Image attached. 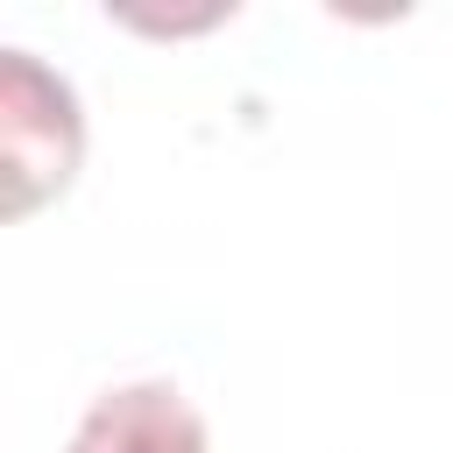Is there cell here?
Here are the masks:
<instances>
[{
    "instance_id": "obj_1",
    "label": "cell",
    "mask_w": 453,
    "mask_h": 453,
    "mask_svg": "<svg viewBox=\"0 0 453 453\" xmlns=\"http://www.w3.org/2000/svg\"><path fill=\"white\" fill-rule=\"evenodd\" d=\"M0 134H7V212H28L42 191H64L85 134L71 85L50 78L28 50H7L0 64Z\"/></svg>"
},
{
    "instance_id": "obj_2",
    "label": "cell",
    "mask_w": 453,
    "mask_h": 453,
    "mask_svg": "<svg viewBox=\"0 0 453 453\" xmlns=\"http://www.w3.org/2000/svg\"><path fill=\"white\" fill-rule=\"evenodd\" d=\"M64 453H205V425L170 382H127L78 418Z\"/></svg>"
}]
</instances>
